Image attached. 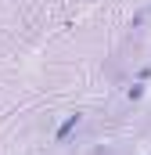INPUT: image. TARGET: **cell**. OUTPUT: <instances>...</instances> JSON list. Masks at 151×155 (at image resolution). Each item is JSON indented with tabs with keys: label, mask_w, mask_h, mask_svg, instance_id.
I'll return each instance as SVG.
<instances>
[{
	"label": "cell",
	"mask_w": 151,
	"mask_h": 155,
	"mask_svg": "<svg viewBox=\"0 0 151 155\" xmlns=\"http://www.w3.org/2000/svg\"><path fill=\"white\" fill-rule=\"evenodd\" d=\"M126 97H130V101H140V97H144V83H133V87L126 90Z\"/></svg>",
	"instance_id": "2"
},
{
	"label": "cell",
	"mask_w": 151,
	"mask_h": 155,
	"mask_svg": "<svg viewBox=\"0 0 151 155\" xmlns=\"http://www.w3.org/2000/svg\"><path fill=\"white\" fill-rule=\"evenodd\" d=\"M148 15H151V7H148Z\"/></svg>",
	"instance_id": "3"
},
{
	"label": "cell",
	"mask_w": 151,
	"mask_h": 155,
	"mask_svg": "<svg viewBox=\"0 0 151 155\" xmlns=\"http://www.w3.org/2000/svg\"><path fill=\"white\" fill-rule=\"evenodd\" d=\"M79 123H83V112H69V116L61 119V126L54 130V141H58V144H65L76 130H79Z\"/></svg>",
	"instance_id": "1"
}]
</instances>
